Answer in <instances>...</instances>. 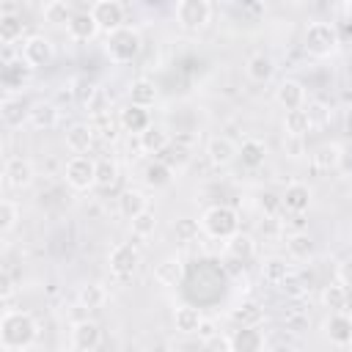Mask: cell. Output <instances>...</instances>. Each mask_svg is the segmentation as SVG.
Listing matches in <instances>:
<instances>
[{
    "instance_id": "cell-1",
    "label": "cell",
    "mask_w": 352,
    "mask_h": 352,
    "mask_svg": "<svg viewBox=\"0 0 352 352\" xmlns=\"http://www.w3.org/2000/svg\"><path fill=\"white\" fill-rule=\"evenodd\" d=\"M38 338V322L33 319V314L19 311V308H8L0 319V344L6 352H25L36 344Z\"/></svg>"
},
{
    "instance_id": "cell-2",
    "label": "cell",
    "mask_w": 352,
    "mask_h": 352,
    "mask_svg": "<svg viewBox=\"0 0 352 352\" xmlns=\"http://www.w3.org/2000/svg\"><path fill=\"white\" fill-rule=\"evenodd\" d=\"M201 231L212 239H231L239 234V212L228 204H212L201 214Z\"/></svg>"
},
{
    "instance_id": "cell-3",
    "label": "cell",
    "mask_w": 352,
    "mask_h": 352,
    "mask_svg": "<svg viewBox=\"0 0 352 352\" xmlns=\"http://www.w3.org/2000/svg\"><path fill=\"white\" fill-rule=\"evenodd\" d=\"M338 44H341V38H338V30H336L333 22H319V19L308 22L305 36H302V47H305L308 55L327 58V55H333L338 50Z\"/></svg>"
},
{
    "instance_id": "cell-4",
    "label": "cell",
    "mask_w": 352,
    "mask_h": 352,
    "mask_svg": "<svg viewBox=\"0 0 352 352\" xmlns=\"http://www.w3.org/2000/svg\"><path fill=\"white\" fill-rule=\"evenodd\" d=\"M140 47H143V41H140V33L135 30V28H121V30H116V33H110L107 38H104V52H107V58L113 60V63H118V66H124V63H132L138 55H140Z\"/></svg>"
},
{
    "instance_id": "cell-5",
    "label": "cell",
    "mask_w": 352,
    "mask_h": 352,
    "mask_svg": "<svg viewBox=\"0 0 352 352\" xmlns=\"http://www.w3.org/2000/svg\"><path fill=\"white\" fill-rule=\"evenodd\" d=\"M63 179L72 190H80V192L96 187V160L88 154H74L63 168Z\"/></svg>"
},
{
    "instance_id": "cell-6",
    "label": "cell",
    "mask_w": 352,
    "mask_h": 352,
    "mask_svg": "<svg viewBox=\"0 0 352 352\" xmlns=\"http://www.w3.org/2000/svg\"><path fill=\"white\" fill-rule=\"evenodd\" d=\"M173 16L179 28L184 30H201L212 19V3L209 0H179L173 8Z\"/></svg>"
},
{
    "instance_id": "cell-7",
    "label": "cell",
    "mask_w": 352,
    "mask_h": 352,
    "mask_svg": "<svg viewBox=\"0 0 352 352\" xmlns=\"http://www.w3.org/2000/svg\"><path fill=\"white\" fill-rule=\"evenodd\" d=\"M88 11H91V16L96 19V25H99V30L104 36L126 28V8L118 0H96Z\"/></svg>"
},
{
    "instance_id": "cell-8",
    "label": "cell",
    "mask_w": 352,
    "mask_h": 352,
    "mask_svg": "<svg viewBox=\"0 0 352 352\" xmlns=\"http://www.w3.org/2000/svg\"><path fill=\"white\" fill-rule=\"evenodd\" d=\"M107 267L118 280H129L140 267V250L132 242H118L107 253Z\"/></svg>"
},
{
    "instance_id": "cell-9",
    "label": "cell",
    "mask_w": 352,
    "mask_h": 352,
    "mask_svg": "<svg viewBox=\"0 0 352 352\" xmlns=\"http://www.w3.org/2000/svg\"><path fill=\"white\" fill-rule=\"evenodd\" d=\"M52 55H55V47H52V41H50L44 33H30V36L19 44V58H22L30 69L47 66V63L52 60Z\"/></svg>"
},
{
    "instance_id": "cell-10",
    "label": "cell",
    "mask_w": 352,
    "mask_h": 352,
    "mask_svg": "<svg viewBox=\"0 0 352 352\" xmlns=\"http://www.w3.org/2000/svg\"><path fill=\"white\" fill-rule=\"evenodd\" d=\"M36 179V168L28 157H8L6 165H3V182L14 190H25L30 187Z\"/></svg>"
},
{
    "instance_id": "cell-11",
    "label": "cell",
    "mask_w": 352,
    "mask_h": 352,
    "mask_svg": "<svg viewBox=\"0 0 352 352\" xmlns=\"http://www.w3.org/2000/svg\"><path fill=\"white\" fill-rule=\"evenodd\" d=\"M102 344V327L94 319H77L72 324V346L77 352H94Z\"/></svg>"
},
{
    "instance_id": "cell-12",
    "label": "cell",
    "mask_w": 352,
    "mask_h": 352,
    "mask_svg": "<svg viewBox=\"0 0 352 352\" xmlns=\"http://www.w3.org/2000/svg\"><path fill=\"white\" fill-rule=\"evenodd\" d=\"M275 102L289 113V110H302L305 102H308V94H305V85L300 80H280L278 88H275Z\"/></svg>"
},
{
    "instance_id": "cell-13",
    "label": "cell",
    "mask_w": 352,
    "mask_h": 352,
    "mask_svg": "<svg viewBox=\"0 0 352 352\" xmlns=\"http://www.w3.org/2000/svg\"><path fill=\"white\" fill-rule=\"evenodd\" d=\"M30 107L22 96H3L0 102V121L8 126V129H19L25 121H30Z\"/></svg>"
},
{
    "instance_id": "cell-14",
    "label": "cell",
    "mask_w": 352,
    "mask_h": 352,
    "mask_svg": "<svg viewBox=\"0 0 352 352\" xmlns=\"http://www.w3.org/2000/svg\"><path fill=\"white\" fill-rule=\"evenodd\" d=\"M206 157H209V162L214 168H226V165H231L239 157V146L231 138H226V135H214L206 143Z\"/></svg>"
},
{
    "instance_id": "cell-15",
    "label": "cell",
    "mask_w": 352,
    "mask_h": 352,
    "mask_svg": "<svg viewBox=\"0 0 352 352\" xmlns=\"http://www.w3.org/2000/svg\"><path fill=\"white\" fill-rule=\"evenodd\" d=\"M231 352H264L267 349V338L261 333V327H236L231 336Z\"/></svg>"
},
{
    "instance_id": "cell-16",
    "label": "cell",
    "mask_w": 352,
    "mask_h": 352,
    "mask_svg": "<svg viewBox=\"0 0 352 352\" xmlns=\"http://www.w3.org/2000/svg\"><path fill=\"white\" fill-rule=\"evenodd\" d=\"M280 201H283V209H286V212L302 214V212H308V206H311V201H314V190H311L305 182H292V184H286Z\"/></svg>"
},
{
    "instance_id": "cell-17",
    "label": "cell",
    "mask_w": 352,
    "mask_h": 352,
    "mask_svg": "<svg viewBox=\"0 0 352 352\" xmlns=\"http://www.w3.org/2000/svg\"><path fill=\"white\" fill-rule=\"evenodd\" d=\"M126 96H129V104L148 110V107H154L160 91H157V82H154V80H148V77H135V80L129 82V88H126Z\"/></svg>"
},
{
    "instance_id": "cell-18",
    "label": "cell",
    "mask_w": 352,
    "mask_h": 352,
    "mask_svg": "<svg viewBox=\"0 0 352 352\" xmlns=\"http://www.w3.org/2000/svg\"><path fill=\"white\" fill-rule=\"evenodd\" d=\"M324 336H327L330 344H336V346L352 344V316H349V314H330V316L324 319Z\"/></svg>"
},
{
    "instance_id": "cell-19",
    "label": "cell",
    "mask_w": 352,
    "mask_h": 352,
    "mask_svg": "<svg viewBox=\"0 0 352 352\" xmlns=\"http://www.w3.org/2000/svg\"><path fill=\"white\" fill-rule=\"evenodd\" d=\"M118 126L124 129V132H129V135H143L148 126H151V116H148V110H143V107H135V104H126L124 110H118Z\"/></svg>"
},
{
    "instance_id": "cell-20",
    "label": "cell",
    "mask_w": 352,
    "mask_h": 352,
    "mask_svg": "<svg viewBox=\"0 0 352 352\" xmlns=\"http://www.w3.org/2000/svg\"><path fill=\"white\" fill-rule=\"evenodd\" d=\"M245 74L253 80V82H270L272 80V74H275V60H272V55H267V52H253L248 60H245Z\"/></svg>"
},
{
    "instance_id": "cell-21",
    "label": "cell",
    "mask_w": 352,
    "mask_h": 352,
    "mask_svg": "<svg viewBox=\"0 0 352 352\" xmlns=\"http://www.w3.org/2000/svg\"><path fill=\"white\" fill-rule=\"evenodd\" d=\"M58 121H60L58 104H52V102H36V104L30 107V121H28V124H30L33 129L47 132V129H55Z\"/></svg>"
},
{
    "instance_id": "cell-22",
    "label": "cell",
    "mask_w": 352,
    "mask_h": 352,
    "mask_svg": "<svg viewBox=\"0 0 352 352\" xmlns=\"http://www.w3.org/2000/svg\"><path fill=\"white\" fill-rule=\"evenodd\" d=\"M170 135H168V129L165 126H160V124H151L140 138H138V148L143 151V154H162L168 146H170Z\"/></svg>"
},
{
    "instance_id": "cell-23",
    "label": "cell",
    "mask_w": 352,
    "mask_h": 352,
    "mask_svg": "<svg viewBox=\"0 0 352 352\" xmlns=\"http://www.w3.org/2000/svg\"><path fill=\"white\" fill-rule=\"evenodd\" d=\"M66 33H69V38H74V41H91L96 33H102L99 30V25H96V19L91 16V11H77L74 16H72V22L66 25Z\"/></svg>"
},
{
    "instance_id": "cell-24",
    "label": "cell",
    "mask_w": 352,
    "mask_h": 352,
    "mask_svg": "<svg viewBox=\"0 0 352 352\" xmlns=\"http://www.w3.org/2000/svg\"><path fill=\"white\" fill-rule=\"evenodd\" d=\"M201 322H204V314H201L195 305L182 302V305H176V308H173V327H176L179 333L192 336V333H198Z\"/></svg>"
},
{
    "instance_id": "cell-25",
    "label": "cell",
    "mask_w": 352,
    "mask_h": 352,
    "mask_svg": "<svg viewBox=\"0 0 352 352\" xmlns=\"http://www.w3.org/2000/svg\"><path fill=\"white\" fill-rule=\"evenodd\" d=\"M146 209H148V198H146V192L129 187V190H124V192L118 195V214H121V217L135 220V217L143 214Z\"/></svg>"
},
{
    "instance_id": "cell-26",
    "label": "cell",
    "mask_w": 352,
    "mask_h": 352,
    "mask_svg": "<svg viewBox=\"0 0 352 352\" xmlns=\"http://www.w3.org/2000/svg\"><path fill=\"white\" fill-rule=\"evenodd\" d=\"M94 126L85 124V121H77L66 129V146L74 151V154H85L91 146H94Z\"/></svg>"
},
{
    "instance_id": "cell-27",
    "label": "cell",
    "mask_w": 352,
    "mask_h": 352,
    "mask_svg": "<svg viewBox=\"0 0 352 352\" xmlns=\"http://www.w3.org/2000/svg\"><path fill=\"white\" fill-rule=\"evenodd\" d=\"M341 160H344V148L338 143H322L311 154V162L316 170H336L341 165Z\"/></svg>"
},
{
    "instance_id": "cell-28",
    "label": "cell",
    "mask_w": 352,
    "mask_h": 352,
    "mask_svg": "<svg viewBox=\"0 0 352 352\" xmlns=\"http://www.w3.org/2000/svg\"><path fill=\"white\" fill-rule=\"evenodd\" d=\"M322 305L330 311V314H346V305H349V289L346 286H341L338 280H333V283H327L324 289H322Z\"/></svg>"
},
{
    "instance_id": "cell-29",
    "label": "cell",
    "mask_w": 352,
    "mask_h": 352,
    "mask_svg": "<svg viewBox=\"0 0 352 352\" xmlns=\"http://www.w3.org/2000/svg\"><path fill=\"white\" fill-rule=\"evenodd\" d=\"M228 316H231V322H234L236 327H258V324H261V319H264V311H261V305H258V302L245 300V302L234 305Z\"/></svg>"
},
{
    "instance_id": "cell-30",
    "label": "cell",
    "mask_w": 352,
    "mask_h": 352,
    "mask_svg": "<svg viewBox=\"0 0 352 352\" xmlns=\"http://www.w3.org/2000/svg\"><path fill=\"white\" fill-rule=\"evenodd\" d=\"M28 72H30V66H28L22 58L3 63V88L8 91V96H11L14 91H19V88L28 82Z\"/></svg>"
},
{
    "instance_id": "cell-31",
    "label": "cell",
    "mask_w": 352,
    "mask_h": 352,
    "mask_svg": "<svg viewBox=\"0 0 352 352\" xmlns=\"http://www.w3.org/2000/svg\"><path fill=\"white\" fill-rule=\"evenodd\" d=\"M289 275H292L289 258H283V256H270V258H264V264H261V278H264L270 286H280Z\"/></svg>"
},
{
    "instance_id": "cell-32",
    "label": "cell",
    "mask_w": 352,
    "mask_h": 352,
    "mask_svg": "<svg viewBox=\"0 0 352 352\" xmlns=\"http://www.w3.org/2000/svg\"><path fill=\"white\" fill-rule=\"evenodd\" d=\"M22 33H25V22L22 16H16L14 11H0V41L6 47L22 41Z\"/></svg>"
},
{
    "instance_id": "cell-33",
    "label": "cell",
    "mask_w": 352,
    "mask_h": 352,
    "mask_svg": "<svg viewBox=\"0 0 352 352\" xmlns=\"http://www.w3.org/2000/svg\"><path fill=\"white\" fill-rule=\"evenodd\" d=\"M173 168L170 165H165L162 160H154V162H148L146 165V170H143V182L151 187V190H162V187H168L170 182H173Z\"/></svg>"
},
{
    "instance_id": "cell-34",
    "label": "cell",
    "mask_w": 352,
    "mask_h": 352,
    "mask_svg": "<svg viewBox=\"0 0 352 352\" xmlns=\"http://www.w3.org/2000/svg\"><path fill=\"white\" fill-rule=\"evenodd\" d=\"M182 275H184V264H182V258H176V256H168V258H162V261L154 267V278H157V283H162V286H176V283L182 280Z\"/></svg>"
},
{
    "instance_id": "cell-35",
    "label": "cell",
    "mask_w": 352,
    "mask_h": 352,
    "mask_svg": "<svg viewBox=\"0 0 352 352\" xmlns=\"http://www.w3.org/2000/svg\"><path fill=\"white\" fill-rule=\"evenodd\" d=\"M107 302V289L102 283H82L77 289V305L85 311H96Z\"/></svg>"
},
{
    "instance_id": "cell-36",
    "label": "cell",
    "mask_w": 352,
    "mask_h": 352,
    "mask_svg": "<svg viewBox=\"0 0 352 352\" xmlns=\"http://www.w3.org/2000/svg\"><path fill=\"white\" fill-rule=\"evenodd\" d=\"M239 160H242L245 168H258V165H264V160H267V143L258 140V138L242 140V146H239Z\"/></svg>"
},
{
    "instance_id": "cell-37",
    "label": "cell",
    "mask_w": 352,
    "mask_h": 352,
    "mask_svg": "<svg viewBox=\"0 0 352 352\" xmlns=\"http://www.w3.org/2000/svg\"><path fill=\"white\" fill-rule=\"evenodd\" d=\"M311 129H314V126H311V118H308L305 107H302V110H289V113H283V132H286L289 138H305Z\"/></svg>"
},
{
    "instance_id": "cell-38",
    "label": "cell",
    "mask_w": 352,
    "mask_h": 352,
    "mask_svg": "<svg viewBox=\"0 0 352 352\" xmlns=\"http://www.w3.org/2000/svg\"><path fill=\"white\" fill-rule=\"evenodd\" d=\"M160 160H162L165 165H170L173 170H182L184 165H190V160H192V148H190V146H184V143L170 140V146L160 154Z\"/></svg>"
},
{
    "instance_id": "cell-39",
    "label": "cell",
    "mask_w": 352,
    "mask_h": 352,
    "mask_svg": "<svg viewBox=\"0 0 352 352\" xmlns=\"http://www.w3.org/2000/svg\"><path fill=\"white\" fill-rule=\"evenodd\" d=\"M41 14H44V22H50V25H69L77 11H72V6L63 0H50V3H44Z\"/></svg>"
},
{
    "instance_id": "cell-40",
    "label": "cell",
    "mask_w": 352,
    "mask_h": 352,
    "mask_svg": "<svg viewBox=\"0 0 352 352\" xmlns=\"http://www.w3.org/2000/svg\"><path fill=\"white\" fill-rule=\"evenodd\" d=\"M226 250L236 261H245V258H250L256 253V239L250 234H234L231 239H226Z\"/></svg>"
},
{
    "instance_id": "cell-41",
    "label": "cell",
    "mask_w": 352,
    "mask_h": 352,
    "mask_svg": "<svg viewBox=\"0 0 352 352\" xmlns=\"http://www.w3.org/2000/svg\"><path fill=\"white\" fill-rule=\"evenodd\" d=\"M286 250H289L292 258H300V261L311 258L314 256V239L308 234H302V231H294V234L286 236Z\"/></svg>"
},
{
    "instance_id": "cell-42",
    "label": "cell",
    "mask_w": 352,
    "mask_h": 352,
    "mask_svg": "<svg viewBox=\"0 0 352 352\" xmlns=\"http://www.w3.org/2000/svg\"><path fill=\"white\" fill-rule=\"evenodd\" d=\"M118 182V165L116 160H96V187L102 190H110L113 184Z\"/></svg>"
},
{
    "instance_id": "cell-43",
    "label": "cell",
    "mask_w": 352,
    "mask_h": 352,
    "mask_svg": "<svg viewBox=\"0 0 352 352\" xmlns=\"http://www.w3.org/2000/svg\"><path fill=\"white\" fill-rule=\"evenodd\" d=\"M16 223H19V206L11 198H3L0 201V231H3V236L11 234L16 228Z\"/></svg>"
},
{
    "instance_id": "cell-44",
    "label": "cell",
    "mask_w": 352,
    "mask_h": 352,
    "mask_svg": "<svg viewBox=\"0 0 352 352\" xmlns=\"http://www.w3.org/2000/svg\"><path fill=\"white\" fill-rule=\"evenodd\" d=\"M129 226H132V234H135V236L146 239V236H151V234L157 231V214H154L151 209H146L143 214H138L135 220H129Z\"/></svg>"
},
{
    "instance_id": "cell-45",
    "label": "cell",
    "mask_w": 352,
    "mask_h": 352,
    "mask_svg": "<svg viewBox=\"0 0 352 352\" xmlns=\"http://www.w3.org/2000/svg\"><path fill=\"white\" fill-rule=\"evenodd\" d=\"M91 126H94V132H99L104 140H113L116 138V124H118V118L113 121L110 118V113H99V116H91V121H88Z\"/></svg>"
},
{
    "instance_id": "cell-46",
    "label": "cell",
    "mask_w": 352,
    "mask_h": 352,
    "mask_svg": "<svg viewBox=\"0 0 352 352\" xmlns=\"http://www.w3.org/2000/svg\"><path fill=\"white\" fill-rule=\"evenodd\" d=\"M173 231H176V239H179V242H192V239L201 234V220L182 217V220H176Z\"/></svg>"
},
{
    "instance_id": "cell-47",
    "label": "cell",
    "mask_w": 352,
    "mask_h": 352,
    "mask_svg": "<svg viewBox=\"0 0 352 352\" xmlns=\"http://www.w3.org/2000/svg\"><path fill=\"white\" fill-rule=\"evenodd\" d=\"M280 292L289 297V300H302L305 294H308V286H305V280L300 278V275H289L283 283H280Z\"/></svg>"
},
{
    "instance_id": "cell-48",
    "label": "cell",
    "mask_w": 352,
    "mask_h": 352,
    "mask_svg": "<svg viewBox=\"0 0 352 352\" xmlns=\"http://www.w3.org/2000/svg\"><path fill=\"white\" fill-rule=\"evenodd\" d=\"M308 322H311V316H308V311H302V308H289V311L283 314V324H286L289 330H294V333L308 330Z\"/></svg>"
},
{
    "instance_id": "cell-49",
    "label": "cell",
    "mask_w": 352,
    "mask_h": 352,
    "mask_svg": "<svg viewBox=\"0 0 352 352\" xmlns=\"http://www.w3.org/2000/svg\"><path fill=\"white\" fill-rule=\"evenodd\" d=\"M305 113L311 118V126H324L330 121V107L324 102H308L305 104Z\"/></svg>"
},
{
    "instance_id": "cell-50",
    "label": "cell",
    "mask_w": 352,
    "mask_h": 352,
    "mask_svg": "<svg viewBox=\"0 0 352 352\" xmlns=\"http://www.w3.org/2000/svg\"><path fill=\"white\" fill-rule=\"evenodd\" d=\"M336 280L352 292V256H346L336 264Z\"/></svg>"
},
{
    "instance_id": "cell-51",
    "label": "cell",
    "mask_w": 352,
    "mask_h": 352,
    "mask_svg": "<svg viewBox=\"0 0 352 352\" xmlns=\"http://www.w3.org/2000/svg\"><path fill=\"white\" fill-rule=\"evenodd\" d=\"M258 204L264 209V217H278V209H283V201L278 195H272V192H264Z\"/></svg>"
},
{
    "instance_id": "cell-52",
    "label": "cell",
    "mask_w": 352,
    "mask_h": 352,
    "mask_svg": "<svg viewBox=\"0 0 352 352\" xmlns=\"http://www.w3.org/2000/svg\"><path fill=\"white\" fill-rule=\"evenodd\" d=\"M283 231V220H278V217H264L261 220V234L264 236H278Z\"/></svg>"
},
{
    "instance_id": "cell-53",
    "label": "cell",
    "mask_w": 352,
    "mask_h": 352,
    "mask_svg": "<svg viewBox=\"0 0 352 352\" xmlns=\"http://www.w3.org/2000/svg\"><path fill=\"white\" fill-rule=\"evenodd\" d=\"M217 336H220V333H217V324L204 316V322H201V327H198V338L206 344V341H212V338H217Z\"/></svg>"
},
{
    "instance_id": "cell-54",
    "label": "cell",
    "mask_w": 352,
    "mask_h": 352,
    "mask_svg": "<svg viewBox=\"0 0 352 352\" xmlns=\"http://www.w3.org/2000/svg\"><path fill=\"white\" fill-rule=\"evenodd\" d=\"M283 151L289 154V157H300L302 154V138H283Z\"/></svg>"
},
{
    "instance_id": "cell-55",
    "label": "cell",
    "mask_w": 352,
    "mask_h": 352,
    "mask_svg": "<svg viewBox=\"0 0 352 352\" xmlns=\"http://www.w3.org/2000/svg\"><path fill=\"white\" fill-rule=\"evenodd\" d=\"M206 346L212 349V352H231V341H228V336H217V338H212V341H206Z\"/></svg>"
},
{
    "instance_id": "cell-56",
    "label": "cell",
    "mask_w": 352,
    "mask_h": 352,
    "mask_svg": "<svg viewBox=\"0 0 352 352\" xmlns=\"http://www.w3.org/2000/svg\"><path fill=\"white\" fill-rule=\"evenodd\" d=\"M0 294H3V300H8L14 294V280H11L8 272H3V289H0Z\"/></svg>"
},
{
    "instance_id": "cell-57",
    "label": "cell",
    "mask_w": 352,
    "mask_h": 352,
    "mask_svg": "<svg viewBox=\"0 0 352 352\" xmlns=\"http://www.w3.org/2000/svg\"><path fill=\"white\" fill-rule=\"evenodd\" d=\"M341 11H344V14H346V19L352 22V0H349V3H344V6H341Z\"/></svg>"
},
{
    "instance_id": "cell-58",
    "label": "cell",
    "mask_w": 352,
    "mask_h": 352,
    "mask_svg": "<svg viewBox=\"0 0 352 352\" xmlns=\"http://www.w3.org/2000/svg\"><path fill=\"white\" fill-rule=\"evenodd\" d=\"M346 132H349V135H352V110H349V113H346Z\"/></svg>"
},
{
    "instance_id": "cell-59",
    "label": "cell",
    "mask_w": 352,
    "mask_h": 352,
    "mask_svg": "<svg viewBox=\"0 0 352 352\" xmlns=\"http://www.w3.org/2000/svg\"><path fill=\"white\" fill-rule=\"evenodd\" d=\"M346 314L352 316V292H349V305H346Z\"/></svg>"
}]
</instances>
